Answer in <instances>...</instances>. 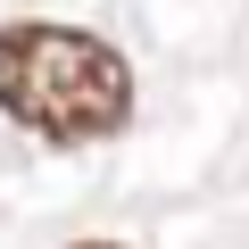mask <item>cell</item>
Masks as SVG:
<instances>
[{
    "label": "cell",
    "mask_w": 249,
    "mask_h": 249,
    "mask_svg": "<svg viewBox=\"0 0 249 249\" xmlns=\"http://www.w3.org/2000/svg\"><path fill=\"white\" fill-rule=\"evenodd\" d=\"M0 116H17L25 133L58 150L116 142L133 124V67L116 42L83 25L17 17V25H0Z\"/></svg>",
    "instance_id": "cell-1"
},
{
    "label": "cell",
    "mask_w": 249,
    "mask_h": 249,
    "mask_svg": "<svg viewBox=\"0 0 249 249\" xmlns=\"http://www.w3.org/2000/svg\"><path fill=\"white\" fill-rule=\"evenodd\" d=\"M75 249H124V241H75Z\"/></svg>",
    "instance_id": "cell-2"
}]
</instances>
